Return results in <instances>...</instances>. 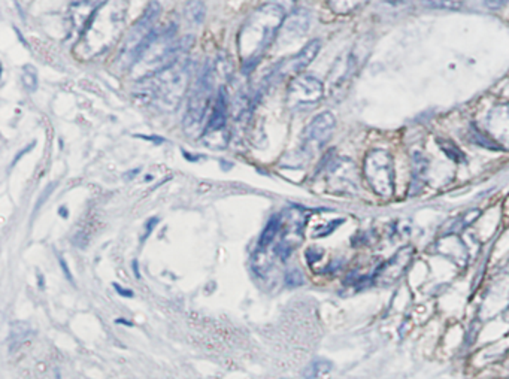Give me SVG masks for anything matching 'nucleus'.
I'll return each mask as SVG.
<instances>
[{
  "instance_id": "nucleus-1",
  "label": "nucleus",
  "mask_w": 509,
  "mask_h": 379,
  "mask_svg": "<svg viewBox=\"0 0 509 379\" xmlns=\"http://www.w3.org/2000/svg\"><path fill=\"white\" fill-rule=\"evenodd\" d=\"M286 17V12L272 4H263L251 12L238 35V53L245 72L259 65L284 26Z\"/></svg>"
},
{
  "instance_id": "nucleus-2",
  "label": "nucleus",
  "mask_w": 509,
  "mask_h": 379,
  "mask_svg": "<svg viewBox=\"0 0 509 379\" xmlns=\"http://www.w3.org/2000/svg\"><path fill=\"white\" fill-rule=\"evenodd\" d=\"M127 6H129L127 0H109L102 6L76 42V57L90 60L104 54L114 44H117L124 30Z\"/></svg>"
},
{
  "instance_id": "nucleus-3",
  "label": "nucleus",
  "mask_w": 509,
  "mask_h": 379,
  "mask_svg": "<svg viewBox=\"0 0 509 379\" xmlns=\"http://www.w3.org/2000/svg\"><path fill=\"white\" fill-rule=\"evenodd\" d=\"M192 45L193 39L190 36L181 39L178 37L175 26L156 30L130 68L132 78L136 82H141L156 77L157 73L183 60Z\"/></svg>"
},
{
  "instance_id": "nucleus-4",
  "label": "nucleus",
  "mask_w": 509,
  "mask_h": 379,
  "mask_svg": "<svg viewBox=\"0 0 509 379\" xmlns=\"http://www.w3.org/2000/svg\"><path fill=\"white\" fill-rule=\"evenodd\" d=\"M135 96L145 105H156L163 111H173L181 104L190 87V68L185 58L156 77L137 82Z\"/></svg>"
},
{
  "instance_id": "nucleus-5",
  "label": "nucleus",
  "mask_w": 509,
  "mask_h": 379,
  "mask_svg": "<svg viewBox=\"0 0 509 379\" xmlns=\"http://www.w3.org/2000/svg\"><path fill=\"white\" fill-rule=\"evenodd\" d=\"M160 6L157 2H152L144 12L141 20H137L135 26L132 27L130 33L125 36V39L121 45L118 53L120 66L123 68H132L136 58L141 54L147 42L151 39V36L156 32V23L160 18Z\"/></svg>"
},
{
  "instance_id": "nucleus-6",
  "label": "nucleus",
  "mask_w": 509,
  "mask_h": 379,
  "mask_svg": "<svg viewBox=\"0 0 509 379\" xmlns=\"http://www.w3.org/2000/svg\"><path fill=\"white\" fill-rule=\"evenodd\" d=\"M214 81H215V69L214 65H208L202 70L199 80L196 81L192 94L188 99V106L184 117V130L187 133H197L207 118V113L211 106L212 93H214Z\"/></svg>"
},
{
  "instance_id": "nucleus-7",
  "label": "nucleus",
  "mask_w": 509,
  "mask_h": 379,
  "mask_svg": "<svg viewBox=\"0 0 509 379\" xmlns=\"http://www.w3.org/2000/svg\"><path fill=\"white\" fill-rule=\"evenodd\" d=\"M364 178L374 193L391 197L394 193V164L387 151L374 149L364 159Z\"/></svg>"
},
{
  "instance_id": "nucleus-8",
  "label": "nucleus",
  "mask_w": 509,
  "mask_h": 379,
  "mask_svg": "<svg viewBox=\"0 0 509 379\" xmlns=\"http://www.w3.org/2000/svg\"><path fill=\"white\" fill-rule=\"evenodd\" d=\"M228 139L231 133L227 130V94L226 88L220 87L212 116L202 132V144L211 149H224L228 145Z\"/></svg>"
},
{
  "instance_id": "nucleus-9",
  "label": "nucleus",
  "mask_w": 509,
  "mask_h": 379,
  "mask_svg": "<svg viewBox=\"0 0 509 379\" xmlns=\"http://www.w3.org/2000/svg\"><path fill=\"white\" fill-rule=\"evenodd\" d=\"M324 96V85L311 75H298L288 84L287 105L290 108L309 106L320 102Z\"/></svg>"
},
{
  "instance_id": "nucleus-10",
  "label": "nucleus",
  "mask_w": 509,
  "mask_h": 379,
  "mask_svg": "<svg viewBox=\"0 0 509 379\" xmlns=\"http://www.w3.org/2000/svg\"><path fill=\"white\" fill-rule=\"evenodd\" d=\"M336 128V118L332 112H321L312 118V121L305 128L303 145L308 149H320L326 145L333 135Z\"/></svg>"
},
{
  "instance_id": "nucleus-11",
  "label": "nucleus",
  "mask_w": 509,
  "mask_h": 379,
  "mask_svg": "<svg viewBox=\"0 0 509 379\" xmlns=\"http://www.w3.org/2000/svg\"><path fill=\"white\" fill-rule=\"evenodd\" d=\"M486 133L498 144L509 145V104L494 105L486 118Z\"/></svg>"
},
{
  "instance_id": "nucleus-12",
  "label": "nucleus",
  "mask_w": 509,
  "mask_h": 379,
  "mask_svg": "<svg viewBox=\"0 0 509 379\" xmlns=\"http://www.w3.org/2000/svg\"><path fill=\"white\" fill-rule=\"evenodd\" d=\"M108 0H70L69 26L72 33H82L96 12Z\"/></svg>"
},
{
  "instance_id": "nucleus-13",
  "label": "nucleus",
  "mask_w": 509,
  "mask_h": 379,
  "mask_svg": "<svg viewBox=\"0 0 509 379\" xmlns=\"http://www.w3.org/2000/svg\"><path fill=\"white\" fill-rule=\"evenodd\" d=\"M414 256L412 248H403L399 251L396 256L384 263L376 272H375V282L379 284H391L398 281L402 273L408 268V264Z\"/></svg>"
},
{
  "instance_id": "nucleus-14",
  "label": "nucleus",
  "mask_w": 509,
  "mask_h": 379,
  "mask_svg": "<svg viewBox=\"0 0 509 379\" xmlns=\"http://www.w3.org/2000/svg\"><path fill=\"white\" fill-rule=\"evenodd\" d=\"M321 49V41L320 39H312L311 42H308L305 45L300 51L290 57L288 60L281 63V70L283 73H300L302 70L307 69L311 63L315 60V57L318 56Z\"/></svg>"
},
{
  "instance_id": "nucleus-15",
  "label": "nucleus",
  "mask_w": 509,
  "mask_h": 379,
  "mask_svg": "<svg viewBox=\"0 0 509 379\" xmlns=\"http://www.w3.org/2000/svg\"><path fill=\"white\" fill-rule=\"evenodd\" d=\"M429 170L427 159L422 154H415L412 159V181H411V194H418L426 184V176Z\"/></svg>"
},
{
  "instance_id": "nucleus-16",
  "label": "nucleus",
  "mask_w": 509,
  "mask_h": 379,
  "mask_svg": "<svg viewBox=\"0 0 509 379\" xmlns=\"http://www.w3.org/2000/svg\"><path fill=\"white\" fill-rule=\"evenodd\" d=\"M283 227V217L281 216H274L271 217V220L267 221L266 227L263 229L260 239H259V251H264L267 247H269L278 235V232L281 230Z\"/></svg>"
},
{
  "instance_id": "nucleus-17",
  "label": "nucleus",
  "mask_w": 509,
  "mask_h": 379,
  "mask_svg": "<svg viewBox=\"0 0 509 379\" xmlns=\"http://www.w3.org/2000/svg\"><path fill=\"white\" fill-rule=\"evenodd\" d=\"M311 23V17L305 9H296L293 14L288 15L287 20V29L295 33L296 36H302L305 32L308 30Z\"/></svg>"
},
{
  "instance_id": "nucleus-18",
  "label": "nucleus",
  "mask_w": 509,
  "mask_h": 379,
  "mask_svg": "<svg viewBox=\"0 0 509 379\" xmlns=\"http://www.w3.org/2000/svg\"><path fill=\"white\" fill-rule=\"evenodd\" d=\"M369 0H327L329 8L338 15H348L363 8Z\"/></svg>"
},
{
  "instance_id": "nucleus-19",
  "label": "nucleus",
  "mask_w": 509,
  "mask_h": 379,
  "mask_svg": "<svg viewBox=\"0 0 509 379\" xmlns=\"http://www.w3.org/2000/svg\"><path fill=\"white\" fill-rule=\"evenodd\" d=\"M184 14L190 24H196V26H199V24H202L203 20H205L207 6L205 4L200 2V0H190L184 9Z\"/></svg>"
},
{
  "instance_id": "nucleus-20",
  "label": "nucleus",
  "mask_w": 509,
  "mask_h": 379,
  "mask_svg": "<svg viewBox=\"0 0 509 379\" xmlns=\"http://www.w3.org/2000/svg\"><path fill=\"white\" fill-rule=\"evenodd\" d=\"M333 364L330 363L329 360L326 359H317L314 360L307 369H305L303 372V378L305 379H317L318 376H321L324 373H329L330 371H332Z\"/></svg>"
},
{
  "instance_id": "nucleus-21",
  "label": "nucleus",
  "mask_w": 509,
  "mask_h": 379,
  "mask_svg": "<svg viewBox=\"0 0 509 379\" xmlns=\"http://www.w3.org/2000/svg\"><path fill=\"white\" fill-rule=\"evenodd\" d=\"M21 82L27 93H35L37 90V70L32 65H25L21 72Z\"/></svg>"
},
{
  "instance_id": "nucleus-22",
  "label": "nucleus",
  "mask_w": 509,
  "mask_h": 379,
  "mask_svg": "<svg viewBox=\"0 0 509 379\" xmlns=\"http://www.w3.org/2000/svg\"><path fill=\"white\" fill-rule=\"evenodd\" d=\"M30 333V327L29 324L24 323H14L11 325V337L14 339L16 344L23 342V340L29 336Z\"/></svg>"
},
{
  "instance_id": "nucleus-23",
  "label": "nucleus",
  "mask_w": 509,
  "mask_h": 379,
  "mask_svg": "<svg viewBox=\"0 0 509 379\" xmlns=\"http://www.w3.org/2000/svg\"><path fill=\"white\" fill-rule=\"evenodd\" d=\"M266 4L276 5L278 8H281L287 15H290L298 9L299 0H266Z\"/></svg>"
},
{
  "instance_id": "nucleus-24",
  "label": "nucleus",
  "mask_w": 509,
  "mask_h": 379,
  "mask_svg": "<svg viewBox=\"0 0 509 379\" xmlns=\"http://www.w3.org/2000/svg\"><path fill=\"white\" fill-rule=\"evenodd\" d=\"M284 280H286V284L288 287H291V288H296V287L303 285V281H305L302 272L298 271V269H291V271L286 272Z\"/></svg>"
},
{
  "instance_id": "nucleus-25",
  "label": "nucleus",
  "mask_w": 509,
  "mask_h": 379,
  "mask_svg": "<svg viewBox=\"0 0 509 379\" xmlns=\"http://www.w3.org/2000/svg\"><path fill=\"white\" fill-rule=\"evenodd\" d=\"M439 145H441V148L443 149V153L447 154L448 157H451L453 160H455V161H462V160H463V153H462V151H460L459 148H457L454 144L441 141Z\"/></svg>"
},
{
  "instance_id": "nucleus-26",
  "label": "nucleus",
  "mask_w": 509,
  "mask_h": 379,
  "mask_svg": "<svg viewBox=\"0 0 509 379\" xmlns=\"http://www.w3.org/2000/svg\"><path fill=\"white\" fill-rule=\"evenodd\" d=\"M112 285H114V288H116V292H117L121 297H127V299H132V297H133V292H132V290L123 288V287H121L120 284H117V282H114Z\"/></svg>"
},
{
  "instance_id": "nucleus-27",
  "label": "nucleus",
  "mask_w": 509,
  "mask_h": 379,
  "mask_svg": "<svg viewBox=\"0 0 509 379\" xmlns=\"http://www.w3.org/2000/svg\"><path fill=\"white\" fill-rule=\"evenodd\" d=\"M307 257H308L309 263H314V261H318L323 257V252L321 251H315V248H311V249L307 251Z\"/></svg>"
},
{
  "instance_id": "nucleus-28",
  "label": "nucleus",
  "mask_w": 509,
  "mask_h": 379,
  "mask_svg": "<svg viewBox=\"0 0 509 379\" xmlns=\"http://www.w3.org/2000/svg\"><path fill=\"white\" fill-rule=\"evenodd\" d=\"M159 223V218H151L148 223H147V233L142 236V242L147 241V237L151 235L152 229H154V225Z\"/></svg>"
},
{
  "instance_id": "nucleus-29",
  "label": "nucleus",
  "mask_w": 509,
  "mask_h": 379,
  "mask_svg": "<svg viewBox=\"0 0 509 379\" xmlns=\"http://www.w3.org/2000/svg\"><path fill=\"white\" fill-rule=\"evenodd\" d=\"M59 263H60V266H61V269H63V272H65V276L68 278V280L72 282V284H75V281H73V278L70 276V272H69V268H68V264L65 263V260H63V257H59Z\"/></svg>"
},
{
  "instance_id": "nucleus-30",
  "label": "nucleus",
  "mask_w": 509,
  "mask_h": 379,
  "mask_svg": "<svg viewBox=\"0 0 509 379\" xmlns=\"http://www.w3.org/2000/svg\"><path fill=\"white\" fill-rule=\"evenodd\" d=\"M506 2H508V0H486L487 6L491 8V9H499V8H502Z\"/></svg>"
},
{
  "instance_id": "nucleus-31",
  "label": "nucleus",
  "mask_w": 509,
  "mask_h": 379,
  "mask_svg": "<svg viewBox=\"0 0 509 379\" xmlns=\"http://www.w3.org/2000/svg\"><path fill=\"white\" fill-rule=\"evenodd\" d=\"M132 264H133V271H135V276H136V278H137V280H139V278H141V273H139V269H137V261H136V260H135V261H133V263H132Z\"/></svg>"
},
{
  "instance_id": "nucleus-32",
  "label": "nucleus",
  "mask_w": 509,
  "mask_h": 379,
  "mask_svg": "<svg viewBox=\"0 0 509 379\" xmlns=\"http://www.w3.org/2000/svg\"><path fill=\"white\" fill-rule=\"evenodd\" d=\"M116 323H117V324H124V325H129V327H130V325H133V323H129V321H127V320H124V318H117V320H116Z\"/></svg>"
},
{
  "instance_id": "nucleus-33",
  "label": "nucleus",
  "mask_w": 509,
  "mask_h": 379,
  "mask_svg": "<svg viewBox=\"0 0 509 379\" xmlns=\"http://www.w3.org/2000/svg\"><path fill=\"white\" fill-rule=\"evenodd\" d=\"M59 213H61V217H68V211H66V208H60L59 209Z\"/></svg>"
}]
</instances>
